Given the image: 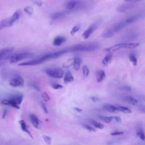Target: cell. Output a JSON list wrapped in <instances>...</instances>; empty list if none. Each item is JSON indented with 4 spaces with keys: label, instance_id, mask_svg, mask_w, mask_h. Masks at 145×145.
Returning a JSON list of instances; mask_svg holds the SVG:
<instances>
[{
    "label": "cell",
    "instance_id": "1",
    "mask_svg": "<svg viewBox=\"0 0 145 145\" xmlns=\"http://www.w3.org/2000/svg\"><path fill=\"white\" fill-rule=\"evenodd\" d=\"M67 52L66 50V49H64L62 50H60L56 52H49L48 53H46V54L44 55L43 56L33 59L30 61H25L22 62L19 64V66H34V65H37L40 63H42L45 61H46L48 59H52V58H56L58 57H59L60 56H62L63 54L67 53Z\"/></svg>",
    "mask_w": 145,
    "mask_h": 145
},
{
    "label": "cell",
    "instance_id": "2",
    "mask_svg": "<svg viewBox=\"0 0 145 145\" xmlns=\"http://www.w3.org/2000/svg\"><path fill=\"white\" fill-rule=\"evenodd\" d=\"M100 45L96 42L78 44L66 48L67 53L75 52H93L99 49Z\"/></svg>",
    "mask_w": 145,
    "mask_h": 145
},
{
    "label": "cell",
    "instance_id": "3",
    "mask_svg": "<svg viewBox=\"0 0 145 145\" xmlns=\"http://www.w3.org/2000/svg\"><path fill=\"white\" fill-rule=\"evenodd\" d=\"M23 99V95L21 93H15L8 95L7 97L2 100L1 103L4 105L10 106L16 109L20 108L19 105Z\"/></svg>",
    "mask_w": 145,
    "mask_h": 145
},
{
    "label": "cell",
    "instance_id": "4",
    "mask_svg": "<svg viewBox=\"0 0 145 145\" xmlns=\"http://www.w3.org/2000/svg\"><path fill=\"white\" fill-rule=\"evenodd\" d=\"M20 12L19 11H15L14 14L10 18L5 19L0 21V30L5 28H7L12 26L14 23H15L20 16Z\"/></svg>",
    "mask_w": 145,
    "mask_h": 145
},
{
    "label": "cell",
    "instance_id": "5",
    "mask_svg": "<svg viewBox=\"0 0 145 145\" xmlns=\"http://www.w3.org/2000/svg\"><path fill=\"white\" fill-rule=\"evenodd\" d=\"M139 45V42H129V43H120L106 48L104 50L108 52L118 50L122 49H133Z\"/></svg>",
    "mask_w": 145,
    "mask_h": 145
},
{
    "label": "cell",
    "instance_id": "6",
    "mask_svg": "<svg viewBox=\"0 0 145 145\" xmlns=\"http://www.w3.org/2000/svg\"><path fill=\"white\" fill-rule=\"evenodd\" d=\"M84 6V2L81 0H69L65 4V7L70 12L80 10Z\"/></svg>",
    "mask_w": 145,
    "mask_h": 145
},
{
    "label": "cell",
    "instance_id": "7",
    "mask_svg": "<svg viewBox=\"0 0 145 145\" xmlns=\"http://www.w3.org/2000/svg\"><path fill=\"white\" fill-rule=\"evenodd\" d=\"M45 72L49 76L53 78L61 79L64 75L63 70L59 67L48 68L45 70Z\"/></svg>",
    "mask_w": 145,
    "mask_h": 145
},
{
    "label": "cell",
    "instance_id": "8",
    "mask_svg": "<svg viewBox=\"0 0 145 145\" xmlns=\"http://www.w3.org/2000/svg\"><path fill=\"white\" fill-rule=\"evenodd\" d=\"M101 23V20H98L92 23L91 25H90L88 28L84 31V32L82 34V37L84 39H88L97 29V28L100 25Z\"/></svg>",
    "mask_w": 145,
    "mask_h": 145
},
{
    "label": "cell",
    "instance_id": "9",
    "mask_svg": "<svg viewBox=\"0 0 145 145\" xmlns=\"http://www.w3.org/2000/svg\"><path fill=\"white\" fill-rule=\"evenodd\" d=\"M32 56L33 54L31 52H22L15 53L10 57V63H14L19 61L31 57Z\"/></svg>",
    "mask_w": 145,
    "mask_h": 145
},
{
    "label": "cell",
    "instance_id": "10",
    "mask_svg": "<svg viewBox=\"0 0 145 145\" xmlns=\"http://www.w3.org/2000/svg\"><path fill=\"white\" fill-rule=\"evenodd\" d=\"M10 86L13 87H23L24 85L23 78L19 75H15L12 76L8 82Z\"/></svg>",
    "mask_w": 145,
    "mask_h": 145
},
{
    "label": "cell",
    "instance_id": "11",
    "mask_svg": "<svg viewBox=\"0 0 145 145\" xmlns=\"http://www.w3.org/2000/svg\"><path fill=\"white\" fill-rule=\"evenodd\" d=\"M29 120L32 125L36 129H40L41 127V122L38 117L33 113H31L29 115Z\"/></svg>",
    "mask_w": 145,
    "mask_h": 145
},
{
    "label": "cell",
    "instance_id": "12",
    "mask_svg": "<svg viewBox=\"0 0 145 145\" xmlns=\"http://www.w3.org/2000/svg\"><path fill=\"white\" fill-rule=\"evenodd\" d=\"M70 13L69 11H60V12H56L53 14H52L50 15V18L52 20L55 21L58 19H61L62 18L66 16L67 15L69 14Z\"/></svg>",
    "mask_w": 145,
    "mask_h": 145
},
{
    "label": "cell",
    "instance_id": "13",
    "mask_svg": "<svg viewBox=\"0 0 145 145\" xmlns=\"http://www.w3.org/2000/svg\"><path fill=\"white\" fill-rule=\"evenodd\" d=\"M128 24H127L126 22L125 21V20H124L123 21L120 22L118 23L115 24L114 25H113L112 28H110V30L112 31V32L114 34L116 32H118L119 31H120L121 30H122L123 28H125L126 26H127Z\"/></svg>",
    "mask_w": 145,
    "mask_h": 145
},
{
    "label": "cell",
    "instance_id": "14",
    "mask_svg": "<svg viewBox=\"0 0 145 145\" xmlns=\"http://www.w3.org/2000/svg\"><path fill=\"white\" fill-rule=\"evenodd\" d=\"M121 99L124 102L129 104H130V105H136L138 103V100L137 99H135V97H134L133 96H121Z\"/></svg>",
    "mask_w": 145,
    "mask_h": 145
},
{
    "label": "cell",
    "instance_id": "15",
    "mask_svg": "<svg viewBox=\"0 0 145 145\" xmlns=\"http://www.w3.org/2000/svg\"><path fill=\"white\" fill-rule=\"evenodd\" d=\"M19 124H20V128L22 129V130L24 132H25V133H27L31 138L33 139V137H32V135L31 134L30 131L28 130V127H27V125L25 123V122L23 120H21L19 121Z\"/></svg>",
    "mask_w": 145,
    "mask_h": 145
},
{
    "label": "cell",
    "instance_id": "16",
    "mask_svg": "<svg viewBox=\"0 0 145 145\" xmlns=\"http://www.w3.org/2000/svg\"><path fill=\"white\" fill-rule=\"evenodd\" d=\"M103 108L105 110H106L108 112L113 113V112H116L118 111L116 106L114 105L113 104H104L103 106Z\"/></svg>",
    "mask_w": 145,
    "mask_h": 145
},
{
    "label": "cell",
    "instance_id": "17",
    "mask_svg": "<svg viewBox=\"0 0 145 145\" xmlns=\"http://www.w3.org/2000/svg\"><path fill=\"white\" fill-rule=\"evenodd\" d=\"M66 37L63 36H57L54 39L53 41V44L56 46H60L66 41Z\"/></svg>",
    "mask_w": 145,
    "mask_h": 145
},
{
    "label": "cell",
    "instance_id": "18",
    "mask_svg": "<svg viewBox=\"0 0 145 145\" xmlns=\"http://www.w3.org/2000/svg\"><path fill=\"white\" fill-rule=\"evenodd\" d=\"M74 76H73L72 73L71 72V71H67L64 75V78H63L64 83L65 84H67L69 83L72 82L74 80Z\"/></svg>",
    "mask_w": 145,
    "mask_h": 145
},
{
    "label": "cell",
    "instance_id": "19",
    "mask_svg": "<svg viewBox=\"0 0 145 145\" xmlns=\"http://www.w3.org/2000/svg\"><path fill=\"white\" fill-rule=\"evenodd\" d=\"M14 50V48H6L0 50V62L2 58L7 54L12 52Z\"/></svg>",
    "mask_w": 145,
    "mask_h": 145
},
{
    "label": "cell",
    "instance_id": "20",
    "mask_svg": "<svg viewBox=\"0 0 145 145\" xmlns=\"http://www.w3.org/2000/svg\"><path fill=\"white\" fill-rule=\"evenodd\" d=\"M112 53H110V52L108 53L102 60L103 65L105 66H107L110 63V62L112 61Z\"/></svg>",
    "mask_w": 145,
    "mask_h": 145
},
{
    "label": "cell",
    "instance_id": "21",
    "mask_svg": "<svg viewBox=\"0 0 145 145\" xmlns=\"http://www.w3.org/2000/svg\"><path fill=\"white\" fill-rule=\"evenodd\" d=\"M96 80L97 82H102L105 78V72L103 70H98L96 74Z\"/></svg>",
    "mask_w": 145,
    "mask_h": 145
},
{
    "label": "cell",
    "instance_id": "22",
    "mask_svg": "<svg viewBox=\"0 0 145 145\" xmlns=\"http://www.w3.org/2000/svg\"><path fill=\"white\" fill-rule=\"evenodd\" d=\"M142 16L141 14L134 15H133V16H131L130 17H129L128 18L126 19L125 21L126 22L127 24H131V23H133L136 22L137 20H138V19L141 18Z\"/></svg>",
    "mask_w": 145,
    "mask_h": 145
},
{
    "label": "cell",
    "instance_id": "23",
    "mask_svg": "<svg viewBox=\"0 0 145 145\" xmlns=\"http://www.w3.org/2000/svg\"><path fill=\"white\" fill-rule=\"evenodd\" d=\"M82 59L79 57H74V61L73 63V67L74 70H78L80 67V64L82 63Z\"/></svg>",
    "mask_w": 145,
    "mask_h": 145
},
{
    "label": "cell",
    "instance_id": "24",
    "mask_svg": "<svg viewBox=\"0 0 145 145\" xmlns=\"http://www.w3.org/2000/svg\"><path fill=\"white\" fill-rule=\"evenodd\" d=\"M89 122L93 125V127H95V128H97V129H102L104 128V126L103 125V124H102L100 122H97L95 120H93V119H89Z\"/></svg>",
    "mask_w": 145,
    "mask_h": 145
},
{
    "label": "cell",
    "instance_id": "25",
    "mask_svg": "<svg viewBox=\"0 0 145 145\" xmlns=\"http://www.w3.org/2000/svg\"><path fill=\"white\" fill-rule=\"evenodd\" d=\"M98 117L101 121L107 123L111 122L113 120V117H109V116H104V115H99Z\"/></svg>",
    "mask_w": 145,
    "mask_h": 145
},
{
    "label": "cell",
    "instance_id": "26",
    "mask_svg": "<svg viewBox=\"0 0 145 145\" xmlns=\"http://www.w3.org/2000/svg\"><path fill=\"white\" fill-rule=\"evenodd\" d=\"M116 106L117 108L118 111L122 112L124 113H130L131 112V110L126 106H121V105H116Z\"/></svg>",
    "mask_w": 145,
    "mask_h": 145
},
{
    "label": "cell",
    "instance_id": "27",
    "mask_svg": "<svg viewBox=\"0 0 145 145\" xmlns=\"http://www.w3.org/2000/svg\"><path fill=\"white\" fill-rule=\"evenodd\" d=\"M74 61V58H70V59H68L67 61H65V62L62 64L63 67L66 68V69L70 67V66H71L73 65Z\"/></svg>",
    "mask_w": 145,
    "mask_h": 145
},
{
    "label": "cell",
    "instance_id": "28",
    "mask_svg": "<svg viewBox=\"0 0 145 145\" xmlns=\"http://www.w3.org/2000/svg\"><path fill=\"white\" fill-rule=\"evenodd\" d=\"M137 135L142 140H144L145 139V135H144V131L143 129L142 128H139L137 130Z\"/></svg>",
    "mask_w": 145,
    "mask_h": 145
},
{
    "label": "cell",
    "instance_id": "29",
    "mask_svg": "<svg viewBox=\"0 0 145 145\" xmlns=\"http://www.w3.org/2000/svg\"><path fill=\"white\" fill-rule=\"evenodd\" d=\"M129 59L134 66L137 65V58L134 53H132L129 54Z\"/></svg>",
    "mask_w": 145,
    "mask_h": 145
},
{
    "label": "cell",
    "instance_id": "30",
    "mask_svg": "<svg viewBox=\"0 0 145 145\" xmlns=\"http://www.w3.org/2000/svg\"><path fill=\"white\" fill-rule=\"evenodd\" d=\"M131 5H129V4L127 5H122L121 6H119L118 8H117V11H119V12H124L125 11H126L127 10H128V8H131Z\"/></svg>",
    "mask_w": 145,
    "mask_h": 145
},
{
    "label": "cell",
    "instance_id": "31",
    "mask_svg": "<svg viewBox=\"0 0 145 145\" xmlns=\"http://www.w3.org/2000/svg\"><path fill=\"white\" fill-rule=\"evenodd\" d=\"M80 27H81V25L80 24H76L75 26H74L70 31L71 35H74L76 32H77L80 29Z\"/></svg>",
    "mask_w": 145,
    "mask_h": 145
},
{
    "label": "cell",
    "instance_id": "32",
    "mask_svg": "<svg viewBox=\"0 0 145 145\" xmlns=\"http://www.w3.org/2000/svg\"><path fill=\"white\" fill-rule=\"evenodd\" d=\"M42 139L44 140V142L50 145L52 143V138L48 135H42Z\"/></svg>",
    "mask_w": 145,
    "mask_h": 145
},
{
    "label": "cell",
    "instance_id": "33",
    "mask_svg": "<svg viewBox=\"0 0 145 145\" xmlns=\"http://www.w3.org/2000/svg\"><path fill=\"white\" fill-rule=\"evenodd\" d=\"M24 11L29 15H31L33 12V9L31 6H26L24 8Z\"/></svg>",
    "mask_w": 145,
    "mask_h": 145
},
{
    "label": "cell",
    "instance_id": "34",
    "mask_svg": "<svg viewBox=\"0 0 145 145\" xmlns=\"http://www.w3.org/2000/svg\"><path fill=\"white\" fill-rule=\"evenodd\" d=\"M82 126L84 129H86V130H87L89 131H92V132L96 131L95 129L93 127L91 126V125H89L86 123H83V124H82Z\"/></svg>",
    "mask_w": 145,
    "mask_h": 145
},
{
    "label": "cell",
    "instance_id": "35",
    "mask_svg": "<svg viewBox=\"0 0 145 145\" xmlns=\"http://www.w3.org/2000/svg\"><path fill=\"white\" fill-rule=\"evenodd\" d=\"M41 98H42V99L44 101H45V102L48 101H49V100H50V96H49V95H48L46 92H44L42 93V94H41Z\"/></svg>",
    "mask_w": 145,
    "mask_h": 145
},
{
    "label": "cell",
    "instance_id": "36",
    "mask_svg": "<svg viewBox=\"0 0 145 145\" xmlns=\"http://www.w3.org/2000/svg\"><path fill=\"white\" fill-rule=\"evenodd\" d=\"M120 89L123 91H131V88L130 86L127 84H122L120 86Z\"/></svg>",
    "mask_w": 145,
    "mask_h": 145
},
{
    "label": "cell",
    "instance_id": "37",
    "mask_svg": "<svg viewBox=\"0 0 145 145\" xmlns=\"http://www.w3.org/2000/svg\"><path fill=\"white\" fill-rule=\"evenodd\" d=\"M51 87L55 89H62L63 88V86L57 83H51Z\"/></svg>",
    "mask_w": 145,
    "mask_h": 145
},
{
    "label": "cell",
    "instance_id": "38",
    "mask_svg": "<svg viewBox=\"0 0 145 145\" xmlns=\"http://www.w3.org/2000/svg\"><path fill=\"white\" fill-rule=\"evenodd\" d=\"M83 74L84 76H87L89 74V69L88 67L86 66V65H84L83 66Z\"/></svg>",
    "mask_w": 145,
    "mask_h": 145
},
{
    "label": "cell",
    "instance_id": "39",
    "mask_svg": "<svg viewBox=\"0 0 145 145\" xmlns=\"http://www.w3.org/2000/svg\"><path fill=\"white\" fill-rule=\"evenodd\" d=\"M40 105H41V108H42V109L44 112L45 113H46V114L48 113V109H47V107H46L45 104L44 102H41V103H40Z\"/></svg>",
    "mask_w": 145,
    "mask_h": 145
},
{
    "label": "cell",
    "instance_id": "40",
    "mask_svg": "<svg viewBox=\"0 0 145 145\" xmlns=\"http://www.w3.org/2000/svg\"><path fill=\"white\" fill-rule=\"evenodd\" d=\"M123 134V132L122 131H114L110 133L112 136H116V135H121Z\"/></svg>",
    "mask_w": 145,
    "mask_h": 145
},
{
    "label": "cell",
    "instance_id": "41",
    "mask_svg": "<svg viewBox=\"0 0 145 145\" xmlns=\"http://www.w3.org/2000/svg\"><path fill=\"white\" fill-rule=\"evenodd\" d=\"M32 2L39 7L42 5V2L41 0H32Z\"/></svg>",
    "mask_w": 145,
    "mask_h": 145
},
{
    "label": "cell",
    "instance_id": "42",
    "mask_svg": "<svg viewBox=\"0 0 145 145\" xmlns=\"http://www.w3.org/2000/svg\"><path fill=\"white\" fill-rule=\"evenodd\" d=\"M137 109H138V110H139L140 112H141L142 113H144V112H145V107H144V105H143V104H139V105H138Z\"/></svg>",
    "mask_w": 145,
    "mask_h": 145
},
{
    "label": "cell",
    "instance_id": "43",
    "mask_svg": "<svg viewBox=\"0 0 145 145\" xmlns=\"http://www.w3.org/2000/svg\"><path fill=\"white\" fill-rule=\"evenodd\" d=\"M90 99L91 100L93 101V102H95V103H96V102H98L100 101V99L99 97H97V96H92L90 97Z\"/></svg>",
    "mask_w": 145,
    "mask_h": 145
},
{
    "label": "cell",
    "instance_id": "44",
    "mask_svg": "<svg viewBox=\"0 0 145 145\" xmlns=\"http://www.w3.org/2000/svg\"><path fill=\"white\" fill-rule=\"evenodd\" d=\"M30 86L32 87V88H33L35 89H36V90H37V91H40V87L36 84H35V83H31L30 84Z\"/></svg>",
    "mask_w": 145,
    "mask_h": 145
},
{
    "label": "cell",
    "instance_id": "45",
    "mask_svg": "<svg viewBox=\"0 0 145 145\" xmlns=\"http://www.w3.org/2000/svg\"><path fill=\"white\" fill-rule=\"evenodd\" d=\"M113 118L117 122H121V118L119 116H114V117H113Z\"/></svg>",
    "mask_w": 145,
    "mask_h": 145
},
{
    "label": "cell",
    "instance_id": "46",
    "mask_svg": "<svg viewBox=\"0 0 145 145\" xmlns=\"http://www.w3.org/2000/svg\"><path fill=\"white\" fill-rule=\"evenodd\" d=\"M7 110L6 109H4L3 111V113H2V118H5L7 115Z\"/></svg>",
    "mask_w": 145,
    "mask_h": 145
},
{
    "label": "cell",
    "instance_id": "47",
    "mask_svg": "<svg viewBox=\"0 0 145 145\" xmlns=\"http://www.w3.org/2000/svg\"><path fill=\"white\" fill-rule=\"evenodd\" d=\"M74 110H75L76 111L78 112H82V109L79 108H78V107H75L74 108Z\"/></svg>",
    "mask_w": 145,
    "mask_h": 145
},
{
    "label": "cell",
    "instance_id": "48",
    "mask_svg": "<svg viewBox=\"0 0 145 145\" xmlns=\"http://www.w3.org/2000/svg\"><path fill=\"white\" fill-rule=\"evenodd\" d=\"M126 2H129V1H133V0H125ZM135 1H139V0H135Z\"/></svg>",
    "mask_w": 145,
    "mask_h": 145
}]
</instances>
